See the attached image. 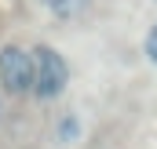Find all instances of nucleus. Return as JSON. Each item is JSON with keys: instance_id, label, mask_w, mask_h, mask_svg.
Segmentation results:
<instances>
[{"instance_id": "f257e3e1", "label": "nucleus", "mask_w": 157, "mask_h": 149, "mask_svg": "<svg viewBox=\"0 0 157 149\" xmlns=\"http://www.w3.org/2000/svg\"><path fill=\"white\" fill-rule=\"evenodd\" d=\"M66 80H70V69H66L62 55L55 47L40 44L33 51V95L37 98H55V95H62Z\"/></svg>"}, {"instance_id": "f03ea898", "label": "nucleus", "mask_w": 157, "mask_h": 149, "mask_svg": "<svg viewBox=\"0 0 157 149\" xmlns=\"http://www.w3.org/2000/svg\"><path fill=\"white\" fill-rule=\"evenodd\" d=\"M0 84L11 95H26L33 91V55H26L22 47H0Z\"/></svg>"}, {"instance_id": "7ed1b4c3", "label": "nucleus", "mask_w": 157, "mask_h": 149, "mask_svg": "<svg viewBox=\"0 0 157 149\" xmlns=\"http://www.w3.org/2000/svg\"><path fill=\"white\" fill-rule=\"evenodd\" d=\"M51 15H59V18H70V15H77L80 7H84V0H40Z\"/></svg>"}, {"instance_id": "20e7f679", "label": "nucleus", "mask_w": 157, "mask_h": 149, "mask_svg": "<svg viewBox=\"0 0 157 149\" xmlns=\"http://www.w3.org/2000/svg\"><path fill=\"white\" fill-rule=\"evenodd\" d=\"M73 138H77V120L70 116V120L59 124V142H73Z\"/></svg>"}, {"instance_id": "39448f33", "label": "nucleus", "mask_w": 157, "mask_h": 149, "mask_svg": "<svg viewBox=\"0 0 157 149\" xmlns=\"http://www.w3.org/2000/svg\"><path fill=\"white\" fill-rule=\"evenodd\" d=\"M146 58H150V62L157 66V26L150 29V33H146Z\"/></svg>"}]
</instances>
